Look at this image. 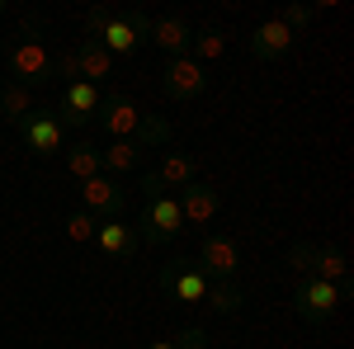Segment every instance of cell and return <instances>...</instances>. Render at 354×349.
Masks as SVG:
<instances>
[{"label":"cell","instance_id":"cell-1","mask_svg":"<svg viewBox=\"0 0 354 349\" xmlns=\"http://www.w3.org/2000/svg\"><path fill=\"white\" fill-rule=\"evenodd\" d=\"M354 297V283H326V279H298L293 283V312L307 326H326L330 317H340V307Z\"/></svg>","mask_w":354,"mask_h":349},{"label":"cell","instance_id":"cell-2","mask_svg":"<svg viewBox=\"0 0 354 349\" xmlns=\"http://www.w3.org/2000/svg\"><path fill=\"white\" fill-rule=\"evenodd\" d=\"M137 241L142 245H165L175 241L180 232H185V213H180V203H175V194H161V198H147L142 203V213H137Z\"/></svg>","mask_w":354,"mask_h":349},{"label":"cell","instance_id":"cell-3","mask_svg":"<svg viewBox=\"0 0 354 349\" xmlns=\"http://www.w3.org/2000/svg\"><path fill=\"white\" fill-rule=\"evenodd\" d=\"M194 265L203 269V279H208V283H236V274H241V245L232 241V236L208 232V236L198 241Z\"/></svg>","mask_w":354,"mask_h":349},{"label":"cell","instance_id":"cell-4","mask_svg":"<svg viewBox=\"0 0 354 349\" xmlns=\"http://www.w3.org/2000/svg\"><path fill=\"white\" fill-rule=\"evenodd\" d=\"M147 33H151V19H147V15H137V10H113L109 24L100 28V43H104L109 57H137V48L147 43Z\"/></svg>","mask_w":354,"mask_h":349},{"label":"cell","instance_id":"cell-5","mask_svg":"<svg viewBox=\"0 0 354 349\" xmlns=\"http://www.w3.org/2000/svg\"><path fill=\"white\" fill-rule=\"evenodd\" d=\"M156 283H161L165 297H175L180 307H198L203 293H208V279H203V269L194 265V260H165L156 269Z\"/></svg>","mask_w":354,"mask_h":349},{"label":"cell","instance_id":"cell-6","mask_svg":"<svg viewBox=\"0 0 354 349\" xmlns=\"http://www.w3.org/2000/svg\"><path fill=\"white\" fill-rule=\"evenodd\" d=\"M10 71H15V81L19 85H43L53 81V53H48V43L38 38V33H28V38H19L15 48H10Z\"/></svg>","mask_w":354,"mask_h":349},{"label":"cell","instance_id":"cell-7","mask_svg":"<svg viewBox=\"0 0 354 349\" xmlns=\"http://www.w3.org/2000/svg\"><path fill=\"white\" fill-rule=\"evenodd\" d=\"M81 203L90 217H100V222H123L128 213V189L109 180V175H95V180H85L81 185Z\"/></svg>","mask_w":354,"mask_h":349},{"label":"cell","instance_id":"cell-8","mask_svg":"<svg viewBox=\"0 0 354 349\" xmlns=\"http://www.w3.org/2000/svg\"><path fill=\"white\" fill-rule=\"evenodd\" d=\"M100 104H104V90H100V85L71 81L66 90H62V109H53V113H57L62 128H85V123H95Z\"/></svg>","mask_w":354,"mask_h":349},{"label":"cell","instance_id":"cell-9","mask_svg":"<svg viewBox=\"0 0 354 349\" xmlns=\"http://www.w3.org/2000/svg\"><path fill=\"white\" fill-rule=\"evenodd\" d=\"M203 85H208V76H203V66H198L194 57H170V62H165V71H161V95L165 100L189 104V100L203 95Z\"/></svg>","mask_w":354,"mask_h":349},{"label":"cell","instance_id":"cell-10","mask_svg":"<svg viewBox=\"0 0 354 349\" xmlns=\"http://www.w3.org/2000/svg\"><path fill=\"white\" fill-rule=\"evenodd\" d=\"M298 43V33L283 24L279 15H270L265 24L250 28V38H245V53H250V62H279V57H288V48Z\"/></svg>","mask_w":354,"mask_h":349},{"label":"cell","instance_id":"cell-11","mask_svg":"<svg viewBox=\"0 0 354 349\" xmlns=\"http://www.w3.org/2000/svg\"><path fill=\"white\" fill-rule=\"evenodd\" d=\"M19 137H24V151H33L38 161H48V156H57V151H62L66 128L57 123L53 109H33V113H28V123L19 128Z\"/></svg>","mask_w":354,"mask_h":349},{"label":"cell","instance_id":"cell-12","mask_svg":"<svg viewBox=\"0 0 354 349\" xmlns=\"http://www.w3.org/2000/svg\"><path fill=\"white\" fill-rule=\"evenodd\" d=\"M95 118H100V128H104L113 142H128V137L142 133V118H147V113H142L128 95H104V104H100Z\"/></svg>","mask_w":354,"mask_h":349},{"label":"cell","instance_id":"cell-13","mask_svg":"<svg viewBox=\"0 0 354 349\" xmlns=\"http://www.w3.org/2000/svg\"><path fill=\"white\" fill-rule=\"evenodd\" d=\"M180 213H185V222L189 227H208L213 217H218V208H222V194L213 185H203V180H194V185H185L180 189Z\"/></svg>","mask_w":354,"mask_h":349},{"label":"cell","instance_id":"cell-14","mask_svg":"<svg viewBox=\"0 0 354 349\" xmlns=\"http://www.w3.org/2000/svg\"><path fill=\"white\" fill-rule=\"evenodd\" d=\"M151 175H156V185H161L165 194H170V189H185V185L198 180V156H189V151H165L161 165H156Z\"/></svg>","mask_w":354,"mask_h":349},{"label":"cell","instance_id":"cell-15","mask_svg":"<svg viewBox=\"0 0 354 349\" xmlns=\"http://www.w3.org/2000/svg\"><path fill=\"white\" fill-rule=\"evenodd\" d=\"M71 53H76V71H81V81L104 85V76L113 71V57L104 53V43H100V38H81Z\"/></svg>","mask_w":354,"mask_h":349},{"label":"cell","instance_id":"cell-16","mask_svg":"<svg viewBox=\"0 0 354 349\" xmlns=\"http://www.w3.org/2000/svg\"><path fill=\"white\" fill-rule=\"evenodd\" d=\"M156 48H161L165 57H185V48H189V24L185 19H175V15H161V19H151V33H147Z\"/></svg>","mask_w":354,"mask_h":349},{"label":"cell","instance_id":"cell-17","mask_svg":"<svg viewBox=\"0 0 354 349\" xmlns=\"http://www.w3.org/2000/svg\"><path fill=\"white\" fill-rule=\"evenodd\" d=\"M95 241H100V250H104L109 260H128V255L137 250V232L128 227V222H100Z\"/></svg>","mask_w":354,"mask_h":349},{"label":"cell","instance_id":"cell-18","mask_svg":"<svg viewBox=\"0 0 354 349\" xmlns=\"http://www.w3.org/2000/svg\"><path fill=\"white\" fill-rule=\"evenodd\" d=\"M33 109H38V104H33V90H28V85L10 81L5 90H0V113H5V123H10V128H24Z\"/></svg>","mask_w":354,"mask_h":349},{"label":"cell","instance_id":"cell-19","mask_svg":"<svg viewBox=\"0 0 354 349\" xmlns=\"http://www.w3.org/2000/svg\"><path fill=\"white\" fill-rule=\"evenodd\" d=\"M137 156H142V147H137L133 137H128V142H109V147L100 151V170H109V180H118V175L137 170Z\"/></svg>","mask_w":354,"mask_h":349},{"label":"cell","instance_id":"cell-20","mask_svg":"<svg viewBox=\"0 0 354 349\" xmlns=\"http://www.w3.org/2000/svg\"><path fill=\"white\" fill-rule=\"evenodd\" d=\"M312 279H326V283H345L350 265L335 245H312Z\"/></svg>","mask_w":354,"mask_h":349},{"label":"cell","instance_id":"cell-21","mask_svg":"<svg viewBox=\"0 0 354 349\" xmlns=\"http://www.w3.org/2000/svg\"><path fill=\"white\" fill-rule=\"evenodd\" d=\"M66 170H71V180H95V175H104V170H100V147H95V142H76V147H66Z\"/></svg>","mask_w":354,"mask_h":349},{"label":"cell","instance_id":"cell-22","mask_svg":"<svg viewBox=\"0 0 354 349\" xmlns=\"http://www.w3.org/2000/svg\"><path fill=\"white\" fill-rule=\"evenodd\" d=\"M203 307H213V317H236V312L245 307V293L236 288V283H208Z\"/></svg>","mask_w":354,"mask_h":349},{"label":"cell","instance_id":"cell-23","mask_svg":"<svg viewBox=\"0 0 354 349\" xmlns=\"http://www.w3.org/2000/svg\"><path fill=\"white\" fill-rule=\"evenodd\" d=\"M189 48H194V62H198V66H208V62H218V57L227 53V33L208 24V28H198V33L189 38Z\"/></svg>","mask_w":354,"mask_h":349},{"label":"cell","instance_id":"cell-24","mask_svg":"<svg viewBox=\"0 0 354 349\" xmlns=\"http://www.w3.org/2000/svg\"><path fill=\"white\" fill-rule=\"evenodd\" d=\"M147 349H208V330H203V326H189V330H180L175 340H151Z\"/></svg>","mask_w":354,"mask_h":349},{"label":"cell","instance_id":"cell-25","mask_svg":"<svg viewBox=\"0 0 354 349\" xmlns=\"http://www.w3.org/2000/svg\"><path fill=\"white\" fill-rule=\"evenodd\" d=\"M62 227H66V241H95V232H100V217H90V213L81 208V213L66 217Z\"/></svg>","mask_w":354,"mask_h":349},{"label":"cell","instance_id":"cell-26","mask_svg":"<svg viewBox=\"0 0 354 349\" xmlns=\"http://www.w3.org/2000/svg\"><path fill=\"white\" fill-rule=\"evenodd\" d=\"M283 260H288V274L293 279H312V241H293Z\"/></svg>","mask_w":354,"mask_h":349},{"label":"cell","instance_id":"cell-27","mask_svg":"<svg viewBox=\"0 0 354 349\" xmlns=\"http://www.w3.org/2000/svg\"><path fill=\"white\" fill-rule=\"evenodd\" d=\"M133 142L142 151H147V147H161V142H170V123H165V118H142V133H137Z\"/></svg>","mask_w":354,"mask_h":349},{"label":"cell","instance_id":"cell-28","mask_svg":"<svg viewBox=\"0 0 354 349\" xmlns=\"http://www.w3.org/2000/svg\"><path fill=\"white\" fill-rule=\"evenodd\" d=\"M53 76H62V85L81 81V71H76V53H71V48H62V53H53Z\"/></svg>","mask_w":354,"mask_h":349},{"label":"cell","instance_id":"cell-29","mask_svg":"<svg viewBox=\"0 0 354 349\" xmlns=\"http://www.w3.org/2000/svg\"><path fill=\"white\" fill-rule=\"evenodd\" d=\"M279 19H283V24H288L293 33H298V28H307L312 19H317V5H288V10H283Z\"/></svg>","mask_w":354,"mask_h":349},{"label":"cell","instance_id":"cell-30","mask_svg":"<svg viewBox=\"0 0 354 349\" xmlns=\"http://www.w3.org/2000/svg\"><path fill=\"white\" fill-rule=\"evenodd\" d=\"M109 15H113V10H104V5H95V10H85V19H81L85 38H100V28L109 24Z\"/></svg>","mask_w":354,"mask_h":349},{"label":"cell","instance_id":"cell-31","mask_svg":"<svg viewBox=\"0 0 354 349\" xmlns=\"http://www.w3.org/2000/svg\"><path fill=\"white\" fill-rule=\"evenodd\" d=\"M5 15H10V5H5V0H0V19H5Z\"/></svg>","mask_w":354,"mask_h":349}]
</instances>
